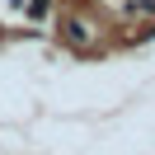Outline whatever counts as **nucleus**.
<instances>
[{
  "label": "nucleus",
  "mask_w": 155,
  "mask_h": 155,
  "mask_svg": "<svg viewBox=\"0 0 155 155\" xmlns=\"http://www.w3.org/2000/svg\"><path fill=\"white\" fill-rule=\"evenodd\" d=\"M61 38H66V47H75V52H94V28H89L85 19H66L61 24Z\"/></svg>",
  "instance_id": "f257e3e1"
},
{
  "label": "nucleus",
  "mask_w": 155,
  "mask_h": 155,
  "mask_svg": "<svg viewBox=\"0 0 155 155\" xmlns=\"http://www.w3.org/2000/svg\"><path fill=\"white\" fill-rule=\"evenodd\" d=\"M47 10H52V0H24V14L28 19H47Z\"/></svg>",
  "instance_id": "f03ea898"
}]
</instances>
